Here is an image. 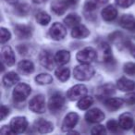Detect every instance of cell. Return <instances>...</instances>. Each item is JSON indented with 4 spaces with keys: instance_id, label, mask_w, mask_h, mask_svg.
Masks as SVG:
<instances>
[{
    "instance_id": "obj_1",
    "label": "cell",
    "mask_w": 135,
    "mask_h": 135,
    "mask_svg": "<svg viewBox=\"0 0 135 135\" xmlns=\"http://www.w3.org/2000/svg\"><path fill=\"white\" fill-rule=\"evenodd\" d=\"M94 75V69L89 64H81L75 67L73 70V76L76 80L81 81H89Z\"/></svg>"
},
{
    "instance_id": "obj_2",
    "label": "cell",
    "mask_w": 135,
    "mask_h": 135,
    "mask_svg": "<svg viewBox=\"0 0 135 135\" xmlns=\"http://www.w3.org/2000/svg\"><path fill=\"white\" fill-rule=\"evenodd\" d=\"M31 89L30 85H28L27 83H18L15 86L13 93H12V96L15 102H22L30 95L31 94Z\"/></svg>"
},
{
    "instance_id": "obj_3",
    "label": "cell",
    "mask_w": 135,
    "mask_h": 135,
    "mask_svg": "<svg viewBox=\"0 0 135 135\" xmlns=\"http://www.w3.org/2000/svg\"><path fill=\"white\" fill-rule=\"evenodd\" d=\"M97 57V52L92 47H86L77 53L76 58L81 64H90Z\"/></svg>"
},
{
    "instance_id": "obj_4",
    "label": "cell",
    "mask_w": 135,
    "mask_h": 135,
    "mask_svg": "<svg viewBox=\"0 0 135 135\" xmlns=\"http://www.w3.org/2000/svg\"><path fill=\"white\" fill-rule=\"evenodd\" d=\"M96 58L100 62H105V63L112 62V50L108 44L105 42H102L98 45L97 57Z\"/></svg>"
},
{
    "instance_id": "obj_5",
    "label": "cell",
    "mask_w": 135,
    "mask_h": 135,
    "mask_svg": "<svg viewBox=\"0 0 135 135\" xmlns=\"http://www.w3.org/2000/svg\"><path fill=\"white\" fill-rule=\"evenodd\" d=\"M64 104H65V98L63 97V95L60 93H55L49 99L48 107L51 112L56 114L63 108Z\"/></svg>"
},
{
    "instance_id": "obj_6",
    "label": "cell",
    "mask_w": 135,
    "mask_h": 135,
    "mask_svg": "<svg viewBox=\"0 0 135 135\" xmlns=\"http://www.w3.org/2000/svg\"><path fill=\"white\" fill-rule=\"evenodd\" d=\"M87 92L88 91H87V88L85 85L78 84L69 89V91L67 93V97L70 101H76V100H80L81 98L84 97L87 94Z\"/></svg>"
},
{
    "instance_id": "obj_7",
    "label": "cell",
    "mask_w": 135,
    "mask_h": 135,
    "mask_svg": "<svg viewBox=\"0 0 135 135\" xmlns=\"http://www.w3.org/2000/svg\"><path fill=\"white\" fill-rule=\"evenodd\" d=\"M29 108L32 112L37 113V114H42L45 111V96L42 94L34 96L29 103Z\"/></svg>"
},
{
    "instance_id": "obj_8",
    "label": "cell",
    "mask_w": 135,
    "mask_h": 135,
    "mask_svg": "<svg viewBox=\"0 0 135 135\" xmlns=\"http://www.w3.org/2000/svg\"><path fill=\"white\" fill-rule=\"evenodd\" d=\"M9 126L14 133H22L27 129L28 121L25 117H15L11 119Z\"/></svg>"
},
{
    "instance_id": "obj_9",
    "label": "cell",
    "mask_w": 135,
    "mask_h": 135,
    "mask_svg": "<svg viewBox=\"0 0 135 135\" xmlns=\"http://www.w3.org/2000/svg\"><path fill=\"white\" fill-rule=\"evenodd\" d=\"M78 120H79V116H78L77 113L75 112H70L65 117L63 120V123H62V131H65V132H69L70 131V129H72L78 123Z\"/></svg>"
},
{
    "instance_id": "obj_10",
    "label": "cell",
    "mask_w": 135,
    "mask_h": 135,
    "mask_svg": "<svg viewBox=\"0 0 135 135\" xmlns=\"http://www.w3.org/2000/svg\"><path fill=\"white\" fill-rule=\"evenodd\" d=\"M49 34H50L51 38L55 41H59L62 40L67 34V31L63 24L59 22H55L52 25L49 31Z\"/></svg>"
},
{
    "instance_id": "obj_11",
    "label": "cell",
    "mask_w": 135,
    "mask_h": 135,
    "mask_svg": "<svg viewBox=\"0 0 135 135\" xmlns=\"http://www.w3.org/2000/svg\"><path fill=\"white\" fill-rule=\"evenodd\" d=\"M85 119L89 123H99L105 119V114L99 108H93L85 114Z\"/></svg>"
},
{
    "instance_id": "obj_12",
    "label": "cell",
    "mask_w": 135,
    "mask_h": 135,
    "mask_svg": "<svg viewBox=\"0 0 135 135\" xmlns=\"http://www.w3.org/2000/svg\"><path fill=\"white\" fill-rule=\"evenodd\" d=\"M115 94V86L111 83H105L96 89L95 94L99 99H107Z\"/></svg>"
},
{
    "instance_id": "obj_13",
    "label": "cell",
    "mask_w": 135,
    "mask_h": 135,
    "mask_svg": "<svg viewBox=\"0 0 135 135\" xmlns=\"http://www.w3.org/2000/svg\"><path fill=\"white\" fill-rule=\"evenodd\" d=\"M39 60L41 65L47 70H52L55 66V63H56L55 57H53L52 54L48 50H43L40 53Z\"/></svg>"
},
{
    "instance_id": "obj_14",
    "label": "cell",
    "mask_w": 135,
    "mask_h": 135,
    "mask_svg": "<svg viewBox=\"0 0 135 135\" xmlns=\"http://www.w3.org/2000/svg\"><path fill=\"white\" fill-rule=\"evenodd\" d=\"M15 34L21 39H29L32 35V29L29 25L17 24L14 27Z\"/></svg>"
},
{
    "instance_id": "obj_15",
    "label": "cell",
    "mask_w": 135,
    "mask_h": 135,
    "mask_svg": "<svg viewBox=\"0 0 135 135\" xmlns=\"http://www.w3.org/2000/svg\"><path fill=\"white\" fill-rule=\"evenodd\" d=\"M34 127L41 133H49L54 129V126L50 121L43 118H39L34 122Z\"/></svg>"
},
{
    "instance_id": "obj_16",
    "label": "cell",
    "mask_w": 135,
    "mask_h": 135,
    "mask_svg": "<svg viewBox=\"0 0 135 135\" xmlns=\"http://www.w3.org/2000/svg\"><path fill=\"white\" fill-rule=\"evenodd\" d=\"M2 59L3 62L6 63V65L8 67H11L15 64L16 56L10 46H5L2 49Z\"/></svg>"
},
{
    "instance_id": "obj_17",
    "label": "cell",
    "mask_w": 135,
    "mask_h": 135,
    "mask_svg": "<svg viewBox=\"0 0 135 135\" xmlns=\"http://www.w3.org/2000/svg\"><path fill=\"white\" fill-rule=\"evenodd\" d=\"M118 123L121 129H131L133 127V123H134V120H133V117L131 113H123L119 116L118 118Z\"/></svg>"
},
{
    "instance_id": "obj_18",
    "label": "cell",
    "mask_w": 135,
    "mask_h": 135,
    "mask_svg": "<svg viewBox=\"0 0 135 135\" xmlns=\"http://www.w3.org/2000/svg\"><path fill=\"white\" fill-rule=\"evenodd\" d=\"M119 24L122 28L129 31L135 30V18L131 14H125L119 20Z\"/></svg>"
},
{
    "instance_id": "obj_19",
    "label": "cell",
    "mask_w": 135,
    "mask_h": 135,
    "mask_svg": "<svg viewBox=\"0 0 135 135\" xmlns=\"http://www.w3.org/2000/svg\"><path fill=\"white\" fill-rule=\"evenodd\" d=\"M104 103H105V107H107L108 110L116 111L121 107V105H123V103H124V100L121 99V98L108 97V98H107V99H105Z\"/></svg>"
},
{
    "instance_id": "obj_20",
    "label": "cell",
    "mask_w": 135,
    "mask_h": 135,
    "mask_svg": "<svg viewBox=\"0 0 135 135\" xmlns=\"http://www.w3.org/2000/svg\"><path fill=\"white\" fill-rule=\"evenodd\" d=\"M69 5L64 0H53L51 3V9L56 15H63Z\"/></svg>"
},
{
    "instance_id": "obj_21",
    "label": "cell",
    "mask_w": 135,
    "mask_h": 135,
    "mask_svg": "<svg viewBox=\"0 0 135 135\" xmlns=\"http://www.w3.org/2000/svg\"><path fill=\"white\" fill-rule=\"evenodd\" d=\"M90 35V31L84 26V25L79 24L73 27L71 32V36L75 39H83Z\"/></svg>"
},
{
    "instance_id": "obj_22",
    "label": "cell",
    "mask_w": 135,
    "mask_h": 135,
    "mask_svg": "<svg viewBox=\"0 0 135 135\" xmlns=\"http://www.w3.org/2000/svg\"><path fill=\"white\" fill-rule=\"evenodd\" d=\"M117 87H118L120 91H123V92L131 91L134 89L135 83H134V81L128 79V78L122 77V78H120L119 80H118V81H117Z\"/></svg>"
},
{
    "instance_id": "obj_23",
    "label": "cell",
    "mask_w": 135,
    "mask_h": 135,
    "mask_svg": "<svg viewBox=\"0 0 135 135\" xmlns=\"http://www.w3.org/2000/svg\"><path fill=\"white\" fill-rule=\"evenodd\" d=\"M102 18L105 21H114L118 16V10L114 8L113 6H107L104 8V9L101 12Z\"/></svg>"
},
{
    "instance_id": "obj_24",
    "label": "cell",
    "mask_w": 135,
    "mask_h": 135,
    "mask_svg": "<svg viewBox=\"0 0 135 135\" xmlns=\"http://www.w3.org/2000/svg\"><path fill=\"white\" fill-rule=\"evenodd\" d=\"M70 60V53L67 50H60L55 56V61L58 66H63Z\"/></svg>"
},
{
    "instance_id": "obj_25",
    "label": "cell",
    "mask_w": 135,
    "mask_h": 135,
    "mask_svg": "<svg viewBox=\"0 0 135 135\" xmlns=\"http://www.w3.org/2000/svg\"><path fill=\"white\" fill-rule=\"evenodd\" d=\"M18 69H19V70L21 73L28 75V74H32L34 71V65L31 60L24 59V60H21L19 63Z\"/></svg>"
},
{
    "instance_id": "obj_26",
    "label": "cell",
    "mask_w": 135,
    "mask_h": 135,
    "mask_svg": "<svg viewBox=\"0 0 135 135\" xmlns=\"http://www.w3.org/2000/svg\"><path fill=\"white\" fill-rule=\"evenodd\" d=\"M108 2V0H86L84 3L85 11H93Z\"/></svg>"
},
{
    "instance_id": "obj_27",
    "label": "cell",
    "mask_w": 135,
    "mask_h": 135,
    "mask_svg": "<svg viewBox=\"0 0 135 135\" xmlns=\"http://www.w3.org/2000/svg\"><path fill=\"white\" fill-rule=\"evenodd\" d=\"M20 81V77L16 72L10 71L8 72L7 74H5V76L3 77V83L6 87H11L13 85H15L18 81Z\"/></svg>"
},
{
    "instance_id": "obj_28",
    "label": "cell",
    "mask_w": 135,
    "mask_h": 135,
    "mask_svg": "<svg viewBox=\"0 0 135 135\" xmlns=\"http://www.w3.org/2000/svg\"><path fill=\"white\" fill-rule=\"evenodd\" d=\"M81 17L78 14H69L67 17L64 19V23L68 27H75L81 23Z\"/></svg>"
},
{
    "instance_id": "obj_29",
    "label": "cell",
    "mask_w": 135,
    "mask_h": 135,
    "mask_svg": "<svg viewBox=\"0 0 135 135\" xmlns=\"http://www.w3.org/2000/svg\"><path fill=\"white\" fill-rule=\"evenodd\" d=\"M55 75L56 76L57 80L60 81H67L70 79V71L68 68H58L57 70L55 71Z\"/></svg>"
},
{
    "instance_id": "obj_30",
    "label": "cell",
    "mask_w": 135,
    "mask_h": 135,
    "mask_svg": "<svg viewBox=\"0 0 135 135\" xmlns=\"http://www.w3.org/2000/svg\"><path fill=\"white\" fill-rule=\"evenodd\" d=\"M94 104V98L92 96H86L81 98L77 104V107L81 110H86Z\"/></svg>"
},
{
    "instance_id": "obj_31",
    "label": "cell",
    "mask_w": 135,
    "mask_h": 135,
    "mask_svg": "<svg viewBox=\"0 0 135 135\" xmlns=\"http://www.w3.org/2000/svg\"><path fill=\"white\" fill-rule=\"evenodd\" d=\"M35 81L40 85L50 84L53 81V78L52 76L47 73H41L35 77Z\"/></svg>"
},
{
    "instance_id": "obj_32",
    "label": "cell",
    "mask_w": 135,
    "mask_h": 135,
    "mask_svg": "<svg viewBox=\"0 0 135 135\" xmlns=\"http://www.w3.org/2000/svg\"><path fill=\"white\" fill-rule=\"evenodd\" d=\"M50 21H51L50 16H49L46 12L41 11L36 14V21H37L40 25L45 26V25H47L50 22Z\"/></svg>"
},
{
    "instance_id": "obj_33",
    "label": "cell",
    "mask_w": 135,
    "mask_h": 135,
    "mask_svg": "<svg viewBox=\"0 0 135 135\" xmlns=\"http://www.w3.org/2000/svg\"><path fill=\"white\" fill-rule=\"evenodd\" d=\"M0 33H1V44L7 43V42H8V40H10V38H11V33H10V32L8 29L4 28V27H2V28L0 29Z\"/></svg>"
},
{
    "instance_id": "obj_34",
    "label": "cell",
    "mask_w": 135,
    "mask_h": 135,
    "mask_svg": "<svg viewBox=\"0 0 135 135\" xmlns=\"http://www.w3.org/2000/svg\"><path fill=\"white\" fill-rule=\"evenodd\" d=\"M118 127H120L119 123H118V122H117L115 119L109 120V121L107 123V129H108V131H112V132H117V131H118Z\"/></svg>"
},
{
    "instance_id": "obj_35",
    "label": "cell",
    "mask_w": 135,
    "mask_h": 135,
    "mask_svg": "<svg viewBox=\"0 0 135 135\" xmlns=\"http://www.w3.org/2000/svg\"><path fill=\"white\" fill-rule=\"evenodd\" d=\"M16 10H17V13L21 16H25L29 13L30 11V8H29L27 5L22 4V5H19V6L16 8Z\"/></svg>"
},
{
    "instance_id": "obj_36",
    "label": "cell",
    "mask_w": 135,
    "mask_h": 135,
    "mask_svg": "<svg viewBox=\"0 0 135 135\" xmlns=\"http://www.w3.org/2000/svg\"><path fill=\"white\" fill-rule=\"evenodd\" d=\"M91 133L94 135H102L107 133V129L104 126L102 125H96L95 127H94L91 131Z\"/></svg>"
},
{
    "instance_id": "obj_37",
    "label": "cell",
    "mask_w": 135,
    "mask_h": 135,
    "mask_svg": "<svg viewBox=\"0 0 135 135\" xmlns=\"http://www.w3.org/2000/svg\"><path fill=\"white\" fill-rule=\"evenodd\" d=\"M116 3L120 8H129L134 4V0H116Z\"/></svg>"
},
{
    "instance_id": "obj_38",
    "label": "cell",
    "mask_w": 135,
    "mask_h": 135,
    "mask_svg": "<svg viewBox=\"0 0 135 135\" xmlns=\"http://www.w3.org/2000/svg\"><path fill=\"white\" fill-rule=\"evenodd\" d=\"M124 71L129 75L135 74V64L134 63H127L124 65Z\"/></svg>"
},
{
    "instance_id": "obj_39",
    "label": "cell",
    "mask_w": 135,
    "mask_h": 135,
    "mask_svg": "<svg viewBox=\"0 0 135 135\" xmlns=\"http://www.w3.org/2000/svg\"><path fill=\"white\" fill-rule=\"evenodd\" d=\"M124 102L128 105H134L135 104V93H131L128 94L124 97Z\"/></svg>"
},
{
    "instance_id": "obj_40",
    "label": "cell",
    "mask_w": 135,
    "mask_h": 135,
    "mask_svg": "<svg viewBox=\"0 0 135 135\" xmlns=\"http://www.w3.org/2000/svg\"><path fill=\"white\" fill-rule=\"evenodd\" d=\"M9 114V109L4 105H1V111H0V115H1V120H3Z\"/></svg>"
},
{
    "instance_id": "obj_41",
    "label": "cell",
    "mask_w": 135,
    "mask_h": 135,
    "mask_svg": "<svg viewBox=\"0 0 135 135\" xmlns=\"http://www.w3.org/2000/svg\"><path fill=\"white\" fill-rule=\"evenodd\" d=\"M0 131H1L2 134H12V133H14L13 131L11 129V128H10V126L9 127L8 126H3Z\"/></svg>"
},
{
    "instance_id": "obj_42",
    "label": "cell",
    "mask_w": 135,
    "mask_h": 135,
    "mask_svg": "<svg viewBox=\"0 0 135 135\" xmlns=\"http://www.w3.org/2000/svg\"><path fill=\"white\" fill-rule=\"evenodd\" d=\"M17 49H18V51H19V53L21 55H26L27 51H28V49H27L26 45H18Z\"/></svg>"
},
{
    "instance_id": "obj_43",
    "label": "cell",
    "mask_w": 135,
    "mask_h": 135,
    "mask_svg": "<svg viewBox=\"0 0 135 135\" xmlns=\"http://www.w3.org/2000/svg\"><path fill=\"white\" fill-rule=\"evenodd\" d=\"M64 1L69 5V7H70V6H74V5H76L79 0H64Z\"/></svg>"
},
{
    "instance_id": "obj_44",
    "label": "cell",
    "mask_w": 135,
    "mask_h": 135,
    "mask_svg": "<svg viewBox=\"0 0 135 135\" xmlns=\"http://www.w3.org/2000/svg\"><path fill=\"white\" fill-rule=\"evenodd\" d=\"M129 52H131V56L135 58V45H131V44H129Z\"/></svg>"
},
{
    "instance_id": "obj_45",
    "label": "cell",
    "mask_w": 135,
    "mask_h": 135,
    "mask_svg": "<svg viewBox=\"0 0 135 135\" xmlns=\"http://www.w3.org/2000/svg\"><path fill=\"white\" fill-rule=\"evenodd\" d=\"M5 1L10 5H17L18 4V0H5Z\"/></svg>"
},
{
    "instance_id": "obj_46",
    "label": "cell",
    "mask_w": 135,
    "mask_h": 135,
    "mask_svg": "<svg viewBox=\"0 0 135 135\" xmlns=\"http://www.w3.org/2000/svg\"><path fill=\"white\" fill-rule=\"evenodd\" d=\"M34 3H37V4H42V3H44V2H45L46 0H32Z\"/></svg>"
},
{
    "instance_id": "obj_47",
    "label": "cell",
    "mask_w": 135,
    "mask_h": 135,
    "mask_svg": "<svg viewBox=\"0 0 135 135\" xmlns=\"http://www.w3.org/2000/svg\"><path fill=\"white\" fill-rule=\"evenodd\" d=\"M134 132H135V127H134Z\"/></svg>"
}]
</instances>
